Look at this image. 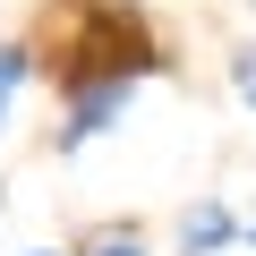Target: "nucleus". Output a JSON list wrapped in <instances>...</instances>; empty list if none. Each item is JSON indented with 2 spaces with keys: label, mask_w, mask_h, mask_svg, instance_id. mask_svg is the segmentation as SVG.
Returning a JSON list of instances; mask_svg holds the SVG:
<instances>
[{
  "label": "nucleus",
  "mask_w": 256,
  "mask_h": 256,
  "mask_svg": "<svg viewBox=\"0 0 256 256\" xmlns=\"http://www.w3.org/2000/svg\"><path fill=\"white\" fill-rule=\"evenodd\" d=\"M128 102H137V77H128V68L77 77V86H68V120H60V154H77V146H94V137H102V128H120V120H128Z\"/></svg>",
  "instance_id": "obj_1"
},
{
  "label": "nucleus",
  "mask_w": 256,
  "mask_h": 256,
  "mask_svg": "<svg viewBox=\"0 0 256 256\" xmlns=\"http://www.w3.org/2000/svg\"><path fill=\"white\" fill-rule=\"evenodd\" d=\"M239 239H248V222H239L222 196H196V205L180 214V248H188V256H222V248H239Z\"/></svg>",
  "instance_id": "obj_2"
},
{
  "label": "nucleus",
  "mask_w": 256,
  "mask_h": 256,
  "mask_svg": "<svg viewBox=\"0 0 256 256\" xmlns=\"http://www.w3.org/2000/svg\"><path fill=\"white\" fill-rule=\"evenodd\" d=\"M34 77V60H26V43H0V137H9V102H18V86Z\"/></svg>",
  "instance_id": "obj_3"
},
{
  "label": "nucleus",
  "mask_w": 256,
  "mask_h": 256,
  "mask_svg": "<svg viewBox=\"0 0 256 256\" xmlns=\"http://www.w3.org/2000/svg\"><path fill=\"white\" fill-rule=\"evenodd\" d=\"M230 94L256 111V43H239V52H230Z\"/></svg>",
  "instance_id": "obj_4"
},
{
  "label": "nucleus",
  "mask_w": 256,
  "mask_h": 256,
  "mask_svg": "<svg viewBox=\"0 0 256 256\" xmlns=\"http://www.w3.org/2000/svg\"><path fill=\"white\" fill-rule=\"evenodd\" d=\"M94 256H146V248H137V239H128V230H120V239H102Z\"/></svg>",
  "instance_id": "obj_5"
},
{
  "label": "nucleus",
  "mask_w": 256,
  "mask_h": 256,
  "mask_svg": "<svg viewBox=\"0 0 256 256\" xmlns=\"http://www.w3.org/2000/svg\"><path fill=\"white\" fill-rule=\"evenodd\" d=\"M26 256H60V248H26Z\"/></svg>",
  "instance_id": "obj_6"
}]
</instances>
